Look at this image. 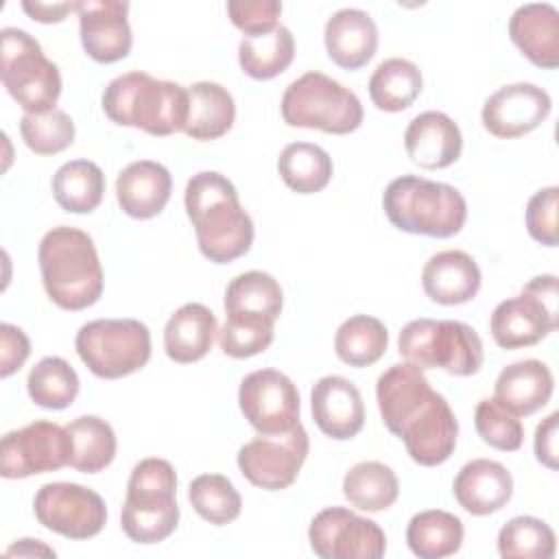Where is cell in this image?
Instances as JSON below:
<instances>
[{
	"instance_id": "6da1fadb",
	"label": "cell",
	"mask_w": 559,
	"mask_h": 559,
	"mask_svg": "<svg viewBox=\"0 0 559 559\" xmlns=\"http://www.w3.org/2000/svg\"><path fill=\"white\" fill-rule=\"evenodd\" d=\"M376 400L384 426L404 441L415 463L435 467L452 456L459 421L448 400L430 386L424 369L411 362L391 365L376 382Z\"/></svg>"
},
{
	"instance_id": "7a4b0ae2",
	"label": "cell",
	"mask_w": 559,
	"mask_h": 559,
	"mask_svg": "<svg viewBox=\"0 0 559 559\" xmlns=\"http://www.w3.org/2000/svg\"><path fill=\"white\" fill-rule=\"evenodd\" d=\"M186 214L194 227L201 253L227 264L251 249L253 221L240 205L236 186L216 170L192 175L183 192Z\"/></svg>"
},
{
	"instance_id": "3957f363",
	"label": "cell",
	"mask_w": 559,
	"mask_h": 559,
	"mask_svg": "<svg viewBox=\"0 0 559 559\" xmlns=\"http://www.w3.org/2000/svg\"><path fill=\"white\" fill-rule=\"evenodd\" d=\"M37 260L46 295L59 308L85 310L100 299L103 266L92 236L83 229L52 227L39 240Z\"/></svg>"
},
{
	"instance_id": "277c9868",
	"label": "cell",
	"mask_w": 559,
	"mask_h": 559,
	"mask_svg": "<svg viewBox=\"0 0 559 559\" xmlns=\"http://www.w3.org/2000/svg\"><path fill=\"white\" fill-rule=\"evenodd\" d=\"M103 111L116 124L164 138L186 127L188 87L140 70L124 72L107 83Z\"/></svg>"
},
{
	"instance_id": "5b68a950",
	"label": "cell",
	"mask_w": 559,
	"mask_h": 559,
	"mask_svg": "<svg viewBox=\"0 0 559 559\" xmlns=\"http://www.w3.org/2000/svg\"><path fill=\"white\" fill-rule=\"evenodd\" d=\"M382 207L400 231L432 238L459 234L467 218V203L454 186L417 175L393 179L384 190Z\"/></svg>"
},
{
	"instance_id": "8992f818",
	"label": "cell",
	"mask_w": 559,
	"mask_h": 559,
	"mask_svg": "<svg viewBox=\"0 0 559 559\" xmlns=\"http://www.w3.org/2000/svg\"><path fill=\"white\" fill-rule=\"evenodd\" d=\"M179 524L177 474L166 459L148 456L133 465L120 513L124 535L135 544H159Z\"/></svg>"
},
{
	"instance_id": "52a82bcc",
	"label": "cell",
	"mask_w": 559,
	"mask_h": 559,
	"mask_svg": "<svg viewBox=\"0 0 559 559\" xmlns=\"http://www.w3.org/2000/svg\"><path fill=\"white\" fill-rule=\"evenodd\" d=\"M400 356L419 369L474 376L483 367V341L476 330L452 319H413L397 336Z\"/></svg>"
},
{
	"instance_id": "ba28073f",
	"label": "cell",
	"mask_w": 559,
	"mask_h": 559,
	"mask_svg": "<svg viewBox=\"0 0 559 559\" xmlns=\"http://www.w3.org/2000/svg\"><path fill=\"white\" fill-rule=\"evenodd\" d=\"M282 118L288 127L319 129L345 135L362 124L360 98L323 72H306L295 79L282 96Z\"/></svg>"
},
{
	"instance_id": "9c48e42d",
	"label": "cell",
	"mask_w": 559,
	"mask_h": 559,
	"mask_svg": "<svg viewBox=\"0 0 559 559\" xmlns=\"http://www.w3.org/2000/svg\"><path fill=\"white\" fill-rule=\"evenodd\" d=\"M0 76L9 96L26 114L52 111L61 96V74L39 41L22 28H2Z\"/></svg>"
},
{
	"instance_id": "30bf717a",
	"label": "cell",
	"mask_w": 559,
	"mask_h": 559,
	"mask_svg": "<svg viewBox=\"0 0 559 559\" xmlns=\"http://www.w3.org/2000/svg\"><path fill=\"white\" fill-rule=\"evenodd\" d=\"M74 347L96 378L118 380L148 362L151 332L138 319H94L79 328Z\"/></svg>"
},
{
	"instance_id": "8fae6325",
	"label": "cell",
	"mask_w": 559,
	"mask_h": 559,
	"mask_svg": "<svg viewBox=\"0 0 559 559\" xmlns=\"http://www.w3.org/2000/svg\"><path fill=\"white\" fill-rule=\"evenodd\" d=\"M559 325L557 277L546 273L524 284L520 295L496 306L489 330L498 347L520 349L546 338Z\"/></svg>"
},
{
	"instance_id": "7c38bea8",
	"label": "cell",
	"mask_w": 559,
	"mask_h": 559,
	"mask_svg": "<svg viewBox=\"0 0 559 559\" xmlns=\"http://www.w3.org/2000/svg\"><path fill=\"white\" fill-rule=\"evenodd\" d=\"M310 439L301 421L282 435H258L236 456L240 474L255 487L280 491L290 487L306 463Z\"/></svg>"
},
{
	"instance_id": "4fadbf2b",
	"label": "cell",
	"mask_w": 559,
	"mask_h": 559,
	"mask_svg": "<svg viewBox=\"0 0 559 559\" xmlns=\"http://www.w3.org/2000/svg\"><path fill=\"white\" fill-rule=\"evenodd\" d=\"M37 522L68 539H90L107 522L105 500L79 483H46L33 500Z\"/></svg>"
},
{
	"instance_id": "5bb4252c",
	"label": "cell",
	"mask_w": 559,
	"mask_h": 559,
	"mask_svg": "<svg viewBox=\"0 0 559 559\" xmlns=\"http://www.w3.org/2000/svg\"><path fill=\"white\" fill-rule=\"evenodd\" d=\"M70 454L72 445L66 426L39 419L2 437L0 474L4 478H28L57 472L70 465Z\"/></svg>"
},
{
	"instance_id": "9a60e30c",
	"label": "cell",
	"mask_w": 559,
	"mask_h": 559,
	"mask_svg": "<svg viewBox=\"0 0 559 559\" xmlns=\"http://www.w3.org/2000/svg\"><path fill=\"white\" fill-rule=\"evenodd\" d=\"M308 542L323 559H380L386 550L384 531L345 507L319 511L310 522Z\"/></svg>"
},
{
	"instance_id": "2e32d148",
	"label": "cell",
	"mask_w": 559,
	"mask_h": 559,
	"mask_svg": "<svg viewBox=\"0 0 559 559\" xmlns=\"http://www.w3.org/2000/svg\"><path fill=\"white\" fill-rule=\"evenodd\" d=\"M238 406L258 435H282L299 424V391L277 369L247 373L238 386Z\"/></svg>"
},
{
	"instance_id": "e0dca14e",
	"label": "cell",
	"mask_w": 559,
	"mask_h": 559,
	"mask_svg": "<svg viewBox=\"0 0 559 559\" xmlns=\"http://www.w3.org/2000/svg\"><path fill=\"white\" fill-rule=\"evenodd\" d=\"M550 94L535 83H511L487 96L480 120L483 127L502 140L520 138L537 129L550 114Z\"/></svg>"
},
{
	"instance_id": "ac0fdd59",
	"label": "cell",
	"mask_w": 559,
	"mask_h": 559,
	"mask_svg": "<svg viewBox=\"0 0 559 559\" xmlns=\"http://www.w3.org/2000/svg\"><path fill=\"white\" fill-rule=\"evenodd\" d=\"M81 44L87 57L98 63H114L131 52L133 35L129 26V2L81 0L76 2Z\"/></svg>"
},
{
	"instance_id": "d6986e66",
	"label": "cell",
	"mask_w": 559,
	"mask_h": 559,
	"mask_svg": "<svg viewBox=\"0 0 559 559\" xmlns=\"http://www.w3.org/2000/svg\"><path fill=\"white\" fill-rule=\"evenodd\" d=\"M312 419L336 441L356 437L365 426V404L358 386L343 376H323L310 391Z\"/></svg>"
},
{
	"instance_id": "ffe728a7",
	"label": "cell",
	"mask_w": 559,
	"mask_h": 559,
	"mask_svg": "<svg viewBox=\"0 0 559 559\" xmlns=\"http://www.w3.org/2000/svg\"><path fill=\"white\" fill-rule=\"evenodd\" d=\"M404 148L413 164L426 170L452 166L463 151L459 124L443 111L417 114L404 131Z\"/></svg>"
},
{
	"instance_id": "44dd1931",
	"label": "cell",
	"mask_w": 559,
	"mask_h": 559,
	"mask_svg": "<svg viewBox=\"0 0 559 559\" xmlns=\"http://www.w3.org/2000/svg\"><path fill=\"white\" fill-rule=\"evenodd\" d=\"M480 269L476 260L461 249H445L428 258L421 269L424 293L441 306L467 304L480 290Z\"/></svg>"
},
{
	"instance_id": "7402d4cb",
	"label": "cell",
	"mask_w": 559,
	"mask_h": 559,
	"mask_svg": "<svg viewBox=\"0 0 559 559\" xmlns=\"http://www.w3.org/2000/svg\"><path fill=\"white\" fill-rule=\"evenodd\" d=\"M323 41L328 57L338 68L358 70L378 50V26L367 11L345 7L328 17Z\"/></svg>"
},
{
	"instance_id": "603a6c76",
	"label": "cell",
	"mask_w": 559,
	"mask_h": 559,
	"mask_svg": "<svg viewBox=\"0 0 559 559\" xmlns=\"http://www.w3.org/2000/svg\"><path fill=\"white\" fill-rule=\"evenodd\" d=\"M173 192V177L166 166L153 159H138L124 166L116 179V199L131 218L157 216Z\"/></svg>"
},
{
	"instance_id": "cb8c5ba5",
	"label": "cell",
	"mask_w": 559,
	"mask_h": 559,
	"mask_svg": "<svg viewBox=\"0 0 559 559\" xmlns=\"http://www.w3.org/2000/svg\"><path fill=\"white\" fill-rule=\"evenodd\" d=\"M456 502L472 515H489L500 511L513 496L511 472L491 459H474L465 463L452 485Z\"/></svg>"
},
{
	"instance_id": "d4e9b609",
	"label": "cell",
	"mask_w": 559,
	"mask_h": 559,
	"mask_svg": "<svg viewBox=\"0 0 559 559\" xmlns=\"http://www.w3.org/2000/svg\"><path fill=\"white\" fill-rule=\"evenodd\" d=\"M511 41L539 68L559 66V11L550 2L520 4L509 20Z\"/></svg>"
},
{
	"instance_id": "484cf974",
	"label": "cell",
	"mask_w": 559,
	"mask_h": 559,
	"mask_svg": "<svg viewBox=\"0 0 559 559\" xmlns=\"http://www.w3.org/2000/svg\"><path fill=\"white\" fill-rule=\"evenodd\" d=\"M555 389L552 371L537 358L507 365L493 384V400L518 417L537 413L550 402Z\"/></svg>"
},
{
	"instance_id": "4316f807",
	"label": "cell",
	"mask_w": 559,
	"mask_h": 559,
	"mask_svg": "<svg viewBox=\"0 0 559 559\" xmlns=\"http://www.w3.org/2000/svg\"><path fill=\"white\" fill-rule=\"evenodd\" d=\"M218 334L216 314L199 304L190 301L177 308L164 328V349L166 356L179 365H190L201 360Z\"/></svg>"
},
{
	"instance_id": "83f0119b",
	"label": "cell",
	"mask_w": 559,
	"mask_h": 559,
	"mask_svg": "<svg viewBox=\"0 0 559 559\" xmlns=\"http://www.w3.org/2000/svg\"><path fill=\"white\" fill-rule=\"evenodd\" d=\"M236 120L234 96L214 81H197L188 87V120L183 133L192 140H216Z\"/></svg>"
},
{
	"instance_id": "f1b7e54d",
	"label": "cell",
	"mask_w": 559,
	"mask_h": 559,
	"mask_svg": "<svg viewBox=\"0 0 559 559\" xmlns=\"http://www.w3.org/2000/svg\"><path fill=\"white\" fill-rule=\"evenodd\" d=\"M463 535L461 518L441 509L419 511L406 526V544L419 559H443L459 552Z\"/></svg>"
},
{
	"instance_id": "f546056e",
	"label": "cell",
	"mask_w": 559,
	"mask_h": 559,
	"mask_svg": "<svg viewBox=\"0 0 559 559\" xmlns=\"http://www.w3.org/2000/svg\"><path fill=\"white\" fill-rule=\"evenodd\" d=\"M295 57L293 33L277 24L275 28L258 35H245L238 44V63L251 79L266 81L282 74Z\"/></svg>"
},
{
	"instance_id": "4dcf8cb0",
	"label": "cell",
	"mask_w": 559,
	"mask_h": 559,
	"mask_svg": "<svg viewBox=\"0 0 559 559\" xmlns=\"http://www.w3.org/2000/svg\"><path fill=\"white\" fill-rule=\"evenodd\" d=\"M66 430L72 445L70 467L81 474H98L111 465L118 443L109 421L98 415H81L72 419Z\"/></svg>"
},
{
	"instance_id": "1f68e13d",
	"label": "cell",
	"mask_w": 559,
	"mask_h": 559,
	"mask_svg": "<svg viewBox=\"0 0 559 559\" xmlns=\"http://www.w3.org/2000/svg\"><path fill=\"white\" fill-rule=\"evenodd\" d=\"M105 194V175L90 159H72L57 168L52 177V197L61 210L72 214L94 212Z\"/></svg>"
},
{
	"instance_id": "d6a6232c",
	"label": "cell",
	"mask_w": 559,
	"mask_h": 559,
	"mask_svg": "<svg viewBox=\"0 0 559 559\" xmlns=\"http://www.w3.org/2000/svg\"><path fill=\"white\" fill-rule=\"evenodd\" d=\"M421 70L402 57L378 63L369 79V98L382 111H404L421 94Z\"/></svg>"
},
{
	"instance_id": "836d02e7",
	"label": "cell",
	"mask_w": 559,
	"mask_h": 559,
	"mask_svg": "<svg viewBox=\"0 0 559 559\" xmlns=\"http://www.w3.org/2000/svg\"><path fill=\"white\" fill-rule=\"evenodd\" d=\"M343 496L360 511L378 513L393 507L400 496L395 472L380 461H362L343 476Z\"/></svg>"
},
{
	"instance_id": "e575fe53",
	"label": "cell",
	"mask_w": 559,
	"mask_h": 559,
	"mask_svg": "<svg viewBox=\"0 0 559 559\" xmlns=\"http://www.w3.org/2000/svg\"><path fill=\"white\" fill-rule=\"evenodd\" d=\"M332 157L319 144L293 142L286 144L277 157V173L282 181L297 194H314L332 179Z\"/></svg>"
},
{
	"instance_id": "d590c367",
	"label": "cell",
	"mask_w": 559,
	"mask_h": 559,
	"mask_svg": "<svg viewBox=\"0 0 559 559\" xmlns=\"http://www.w3.org/2000/svg\"><path fill=\"white\" fill-rule=\"evenodd\" d=\"M284 306L280 282L264 271H247L236 275L225 288V312L277 319Z\"/></svg>"
},
{
	"instance_id": "8d00e7d4",
	"label": "cell",
	"mask_w": 559,
	"mask_h": 559,
	"mask_svg": "<svg viewBox=\"0 0 559 559\" xmlns=\"http://www.w3.org/2000/svg\"><path fill=\"white\" fill-rule=\"evenodd\" d=\"M386 347V325L369 314H354L345 319L334 336V352L349 367H369L378 362Z\"/></svg>"
},
{
	"instance_id": "74e56055",
	"label": "cell",
	"mask_w": 559,
	"mask_h": 559,
	"mask_svg": "<svg viewBox=\"0 0 559 559\" xmlns=\"http://www.w3.org/2000/svg\"><path fill=\"white\" fill-rule=\"evenodd\" d=\"M79 376L74 367L61 356L41 358L26 378V389L31 400L50 411L68 408L79 395Z\"/></svg>"
},
{
	"instance_id": "f35d334b",
	"label": "cell",
	"mask_w": 559,
	"mask_h": 559,
	"mask_svg": "<svg viewBox=\"0 0 559 559\" xmlns=\"http://www.w3.org/2000/svg\"><path fill=\"white\" fill-rule=\"evenodd\" d=\"M555 550V531L533 515L511 518L498 533V552L502 559H550Z\"/></svg>"
},
{
	"instance_id": "ab89813d",
	"label": "cell",
	"mask_w": 559,
	"mask_h": 559,
	"mask_svg": "<svg viewBox=\"0 0 559 559\" xmlns=\"http://www.w3.org/2000/svg\"><path fill=\"white\" fill-rule=\"evenodd\" d=\"M192 509L210 524L225 526L242 511V498L234 483L223 474H201L188 487Z\"/></svg>"
},
{
	"instance_id": "60d3db41",
	"label": "cell",
	"mask_w": 559,
	"mask_h": 559,
	"mask_svg": "<svg viewBox=\"0 0 559 559\" xmlns=\"http://www.w3.org/2000/svg\"><path fill=\"white\" fill-rule=\"evenodd\" d=\"M20 133L24 144L37 155H55L72 146L74 120L63 109L46 114H24L20 120Z\"/></svg>"
},
{
	"instance_id": "b9f144b4",
	"label": "cell",
	"mask_w": 559,
	"mask_h": 559,
	"mask_svg": "<svg viewBox=\"0 0 559 559\" xmlns=\"http://www.w3.org/2000/svg\"><path fill=\"white\" fill-rule=\"evenodd\" d=\"M218 345L231 358H251L264 352L275 336V321L249 314H227L218 330Z\"/></svg>"
},
{
	"instance_id": "7bdbcfd3",
	"label": "cell",
	"mask_w": 559,
	"mask_h": 559,
	"mask_svg": "<svg viewBox=\"0 0 559 559\" xmlns=\"http://www.w3.org/2000/svg\"><path fill=\"white\" fill-rule=\"evenodd\" d=\"M474 426L478 437L500 450V452H515L522 448L524 441V426L504 406H500L493 397H485L476 404L474 411Z\"/></svg>"
},
{
	"instance_id": "ee69618b",
	"label": "cell",
	"mask_w": 559,
	"mask_h": 559,
	"mask_svg": "<svg viewBox=\"0 0 559 559\" xmlns=\"http://www.w3.org/2000/svg\"><path fill=\"white\" fill-rule=\"evenodd\" d=\"M557 205H559V188L548 186L537 190L526 203V229L533 240L546 247H557Z\"/></svg>"
},
{
	"instance_id": "f6af8a7d",
	"label": "cell",
	"mask_w": 559,
	"mask_h": 559,
	"mask_svg": "<svg viewBox=\"0 0 559 559\" xmlns=\"http://www.w3.org/2000/svg\"><path fill=\"white\" fill-rule=\"evenodd\" d=\"M229 20L245 35L266 33L277 26L282 13V2L277 0H229L227 2Z\"/></svg>"
},
{
	"instance_id": "bcb514c9",
	"label": "cell",
	"mask_w": 559,
	"mask_h": 559,
	"mask_svg": "<svg viewBox=\"0 0 559 559\" xmlns=\"http://www.w3.org/2000/svg\"><path fill=\"white\" fill-rule=\"evenodd\" d=\"M31 343L28 336L13 323L0 325V376H13L28 358Z\"/></svg>"
},
{
	"instance_id": "7dc6e473",
	"label": "cell",
	"mask_w": 559,
	"mask_h": 559,
	"mask_svg": "<svg viewBox=\"0 0 559 559\" xmlns=\"http://www.w3.org/2000/svg\"><path fill=\"white\" fill-rule=\"evenodd\" d=\"M557 424H559V413H550L546 419H542L535 428V439H533V450L535 459L546 465L548 469H557Z\"/></svg>"
},
{
	"instance_id": "c3c4849f",
	"label": "cell",
	"mask_w": 559,
	"mask_h": 559,
	"mask_svg": "<svg viewBox=\"0 0 559 559\" xmlns=\"http://www.w3.org/2000/svg\"><path fill=\"white\" fill-rule=\"evenodd\" d=\"M22 9L37 22L52 24L66 20L70 11H76V2H41V0H24Z\"/></svg>"
},
{
	"instance_id": "681fc988",
	"label": "cell",
	"mask_w": 559,
	"mask_h": 559,
	"mask_svg": "<svg viewBox=\"0 0 559 559\" xmlns=\"http://www.w3.org/2000/svg\"><path fill=\"white\" fill-rule=\"evenodd\" d=\"M4 555H17V557H35V555H41V557H55V550L48 548L44 542L39 539H17L11 548H7Z\"/></svg>"
}]
</instances>
